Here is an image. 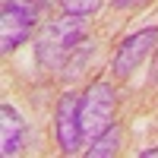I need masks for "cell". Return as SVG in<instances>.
Wrapping results in <instances>:
<instances>
[{
  "label": "cell",
  "instance_id": "6da1fadb",
  "mask_svg": "<svg viewBox=\"0 0 158 158\" xmlns=\"http://www.w3.org/2000/svg\"><path fill=\"white\" fill-rule=\"evenodd\" d=\"M114 123V89L111 82H92L79 95V127L85 139H95Z\"/></svg>",
  "mask_w": 158,
  "mask_h": 158
},
{
  "label": "cell",
  "instance_id": "7a4b0ae2",
  "mask_svg": "<svg viewBox=\"0 0 158 158\" xmlns=\"http://www.w3.org/2000/svg\"><path fill=\"white\" fill-rule=\"evenodd\" d=\"M32 22H35V13L29 6L13 3V0L3 3V10H0V48H3V54L16 51L32 35Z\"/></svg>",
  "mask_w": 158,
  "mask_h": 158
},
{
  "label": "cell",
  "instance_id": "3957f363",
  "mask_svg": "<svg viewBox=\"0 0 158 158\" xmlns=\"http://www.w3.org/2000/svg\"><path fill=\"white\" fill-rule=\"evenodd\" d=\"M54 133H57V146L60 152H79L82 146V127H79V98L76 95H63L57 101V114H54Z\"/></svg>",
  "mask_w": 158,
  "mask_h": 158
},
{
  "label": "cell",
  "instance_id": "277c9868",
  "mask_svg": "<svg viewBox=\"0 0 158 158\" xmlns=\"http://www.w3.org/2000/svg\"><path fill=\"white\" fill-rule=\"evenodd\" d=\"M155 44H158V29H142V32H133L130 38H123L117 54H114V73L117 76H130L149 57V51Z\"/></svg>",
  "mask_w": 158,
  "mask_h": 158
},
{
  "label": "cell",
  "instance_id": "5b68a950",
  "mask_svg": "<svg viewBox=\"0 0 158 158\" xmlns=\"http://www.w3.org/2000/svg\"><path fill=\"white\" fill-rule=\"evenodd\" d=\"M0 149H3L6 158L22 149V117L10 104L0 108Z\"/></svg>",
  "mask_w": 158,
  "mask_h": 158
},
{
  "label": "cell",
  "instance_id": "8992f818",
  "mask_svg": "<svg viewBox=\"0 0 158 158\" xmlns=\"http://www.w3.org/2000/svg\"><path fill=\"white\" fill-rule=\"evenodd\" d=\"M117 142H120V130L108 127L104 133H98L89 146V158H104V155H114L117 152Z\"/></svg>",
  "mask_w": 158,
  "mask_h": 158
},
{
  "label": "cell",
  "instance_id": "52a82bcc",
  "mask_svg": "<svg viewBox=\"0 0 158 158\" xmlns=\"http://www.w3.org/2000/svg\"><path fill=\"white\" fill-rule=\"evenodd\" d=\"M60 10L63 13H70V16H92L98 6H101V0H57Z\"/></svg>",
  "mask_w": 158,
  "mask_h": 158
},
{
  "label": "cell",
  "instance_id": "ba28073f",
  "mask_svg": "<svg viewBox=\"0 0 158 158\" xmlns=\"http://www.w3.org/2000/svg\"><path fill=\"white\" fill-rule=\"evenodd\" d=\"M139 3H149V0H114V10H133Z\"/></svg>",
  "mask_w": 158,
  "mask_h": 158
},
{
  "label": "cell",
  "instance_id": "9c48e42d",
  "mask_svg": "<svg viewBox=\"0 0 158 158\" xmlns=\"http://www.w3.org/2000/svg\"><path fill=\"white\" fill-rule=\"evenodd\" d=\"M139 155H142V158H158V149H142Z\"/></svg>",
  "mask_w": 158,
  "mask_h": 158
},
{
  "label": "cell",
  "instance_id": "30bf717a",
  "mask_svg": "<svg viewBox=\"0 0 158 158\" xmlns=\"http://www.w3.org/2000/svg\"><path fill=\"white\" fill-rule=\"evenodd\" d=\"M152 82H158V57H155V67H152Z\"/></svg>",
  "mask_w": 158,
  "mask_h": 158
}]
</instances>
